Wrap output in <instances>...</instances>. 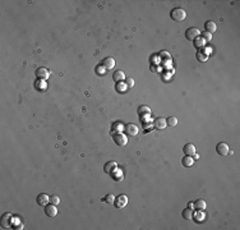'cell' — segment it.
I'll use <instances>...</instances> for the list:
<instances>
[{
  "label": "cell",
  "mask_w": 240,
  "mask_h": 230,
  "mask_svg": "<svg viewBox=\"0 0 240 230\" xmlns=\"http://www.w3.org/2000/svg\"><path fill=\"white\" fill-rule=\"evenodd\" d=\"M17 229H19V230H22V229H23V225H22V224H21V225H19V226H18V228H17Z\"/></svg>",
  "instance_id": "36"
},
{
  "label": "cell",
  "mask_w": 240,
  "mask_h": 230,
  "mask_svg": "<svg viewBox=\"0 0 240 230\" xmlns=\"http://www.w3.org/2000/svg\"><path fill=\"white\" fill-rule=\"evenodd\" d=\"M49 201H50V197H49L48 194H45V193L38 194V197H37V203H38L40 206H46V205H49Z\"/></svg>",
  "instance_id": "12"
},
{
  "label": "cell",
  "mask_w": 240,
  "mask_h": 230,
  "mask_svg": "<svg viewBox=\"0 0 240 230\" xmlns=\"http://www.w3.org/2000/svg\"><path fill=\"white\" fill-rule=\"evenodd\" d=\"M45 214L49 216V218H55L58 215V208H56V205H46L45 207Z\"/></svg>",
  "instance_id": "5"
},
{
  "label": "cell",
  "mask_w": 240,
  "mask_h": 230,
  "mask_svg": "<svg viewBox=\"0 0 240 230\" xmlns=\"http://www.w3.org/2000/svg\"><path fill=\"white\" fill-rule=\"evenodd\" d=\"M153 126H155V128H157V129H165L166 127H168V124H166L165 118H156L155 122H153Z\"/></svg>",
  "instance_id": "10"
},
{
  "label": "cell",
  "mask_w": 240,
  "mask_h": 230,
  "mask_svg": "<svg viewBox=\"0 0 240 230\" xmlns=\"http://www.w3.org/2000/svg\"><path fill=\"white\" fill-rule=\"evenodd\" d=\"M182 164H183V166H185V168H190L193 164H194V159H193L192 156H184L182 159Z\"/></svg>",
  "instance_id": "17"
},
{
  "label": "cell",
  "mask_w": 240,
  "mask_h": 230,
  "mask_svg": "<svg viewBox=\"0 0 240 230\" xmlns=\"http://www.w3.org/2000/svg\"><path fill=\"white\" fill-rule=\"evenodd\" d=\"M202 38V40L204 41V42H210L211 40H212V35L211 34H208V32H201V36H199Z\"/></svg>",
  "instance_id": "23"
},
{
  "label": "cell",
  "mask_w": 240,
  "mask_h": 230,
  "mask_svg": "<svg viewBox=\"0 0 240 230\" xmlns=\"http://www.w3.org/2000/svg\"><path fill=\"white\" fill-rule=\"evenodd\" d=\"M105 201L108 202V203H112V202H114V196H112V194L106 196V200H105Z\"/></svg>",
  "instance_id": "32"
},
{
  "label": "cell",
  "mask_w": 240,
  "mask_h": 230,
  "mask_svg": "<svg viewBox=\"0 0 240 230\" xmlns=\"http://www.w3.org/2000/svg\"><path fill=\"white\" fill-rule=\"evenodd\" d=\"M124 84L125 83H123V82H119V84H118V91H125L126 90V87H128V86H124Z\"/></svg>",
  "instance_id": "28"
},
{
  "label": "cell",
  "mask_w": 240,
  "mask_h": 230,
  "mask_svg": "<svg viewBox=\"0 0 240 230\" xmlns=\"http://www.w3.org/2000/svg\"><path fill=\"white\" fill-rule=\"evenodd\" d=\"M36 84H37V86H36L37 88H38V87H40V88H45V87H46V86H45L46 83L44 82V80H41V81H37V82H36Z\"/></svg>",
  "instance_id": "29"
},
{
  "label": "cell",
  "mask_w": 240,
  "mask_h": 230,
  "mask_svg": "<svg viewBox=\"0 0 240 230\" xmlns=\"http://www.w3.org/2000/svg\"><path fill=\"white\" fill-rule=\"evenodd\" d=\"M126 203H128V197H126L125 194H120L115 201V206L118 208H124L126 206Z\"/></svg>",
  "instance_id": "7"
},
{
  "label": "cell",
  "mask_w": 240,
  "mask_h": 230,
  "mask_svg": "<svg viewBox=\"0 0 240 230\" xmlns=\"http://www.w3.org/2000/svg\"><path fill=\"white\" fill-rule=\"evenodd\" d=\"M112 80H114L115 82H122V81H124L125 80V74H124V72L123 70H116L114 74H112Z\"/></svg>",
  "instance_id": "15"
},
{
  "label": "cell",
  "mask_w": 240,
  "mask_h": 230,
  "mask_svg": "<svg viewBox=\"0 0 240 230\" xmlns=\"http://www.w3.org/2000/svg\"><path fill=\"white\" fill-rule=\"evenodd\" d=\"M216 151L220 156H226L230 154V148H229V144L225 143V142H220L217 146H216Z\"/></svg>",
  "instance_id": "3"
},
{
  "label": "cell",
  "mask_w": 240,
  "mask_h": 230,
  "mask_svg": "<svg viewBox=\"0 0 240 230\" xmlns=\"http://www.w3.org/2000/svg\"><path fill=\"white\" fill-rule=\"evenodd\" d=\"M104 69H105L104 67H101V68L98 67V68H97V72H98V73H104Z\"/></svg>",
  "instance_id": "34"
},
{
  "label": "cell",
  "mask_w": 240,
  "mask_h": 230,
  "mask_svg": "<svg viewBox=\"0 0 240 230\" xmlns=\"http://www.w3.org/2000/svg\"><path fill=\"white\" fill-rule=\"evenodd\" d=\"M182 215H183V218H184L185 220H193V219H194V212H193L192 208H185V210H183Z\"/></svg>",
  "instance_id": "16"
},
{
  "label": "cell",
  "mask_w": 240,
  "mask_h": 230,
  "mask_svg": "<svg viewBox=\"0 0 240 230\" xmlns=\"http://www.w3.org/2000/svg\"><path fill=\"white\" fill-rule=\"evenodd\" d=\"M12 218H13V216H12L10 214H4V215H3V218H2V226H3L4 229H6V228L10 226Z\"/></svg>",
  "instance_id": "14"
},
{
  "label": "cell",
  "mask_w": 240,
  "mask_h": 230,
  "mask_svg": "<svg viewBox=\"0 0 240 230\" xmlns=\"http://www.w3.org/2000/svg\"><path fill=\"white\" fill-rule=\"evenodd\" d=\"M50 202L52 203V205H59L60 203V198L58 196H51L50 197Z\"/></svg>",
  "instance_id": "26"
},
{
  "label": "cell",
  "mask_w": 240,
  "mask_h": 230,
  "mask_svg": "<svg viewBox=\"0 0 240 230\" xmlns=\"http://www.w3.org/2000/svg\"><path fill=\"white\" fill-rule=\"evenodd\" d=\"M123 128H124V127H123V124H122V123H119V122H116V123H114V126H112L111 132H112V134L120 133V132H122V129H123Z\"/></svg>",
  "instance_id": "20"
},
{
  "label": "cell",
  "mask_w": 240,
  "mask_h": 230,
  "mask_svg": "<svg viewBox=\"0 0 240 230\" xmlns=\"http://www.w3.org/2000/svg\"><path fill=\"white\" fill-rule=\"evenodd\" d=\"M193 156H194V157H193V159H194V160L199 159V155H197V154H194V155H193Z\"/></svg>",
  "instance_id": "35"
},
{
  "label": "cell",
  "mask_w": 240,
  "mask_h": 230,
  "mask_svg": "<svg viewBox=\"0 0 240 230\" xmlns=\"http://www.w3.org/2000/svg\"><path fill=\"white\" fill-rule=\"evenodd\" d=\"M125 129V133L128 136H137L139 132V128L136 126V124H128V126L124 127Z\"/></svg>",
  "instance_id": "6"
},
{
  "label": "cell",
  "mask_w": 240,
  "mask_h": 230,
  "mask_svg": "<svg viewBox=\"0 0 240 230\" xmlns=\"http://www.w3.org/2000/svg\"><path fill=\"white\" fill-rule=\"evenodd\" d=\"M112 138H114V142L118 144V146H125V144L128 143V137L123 133H116V134L112 136Z\"/></svg>",
  "instance_id": "4"
},
{
  "label": "cell",
  "mask_w": 240,
  "mask_h": 230,
  "mask_svg": "<svg viewBox=\"0 0 240 230\" xmlns=\"http://www.w3.org/2000/svg\"><path fill=\"white\" fill-rule=\"evenodd\" d=\"M160 58H165V59H170V55L168 51H161L160 52Z\"/></svg>",
  "instance_id": "30"
},
{
  "label": "cell",
  "mask_w": 240,
  "mask_h": 230,
  "mask_svg": "<svg viewBox=\"0 0 240 230\" xmlns=\"http://www.w3.org/2000/svg\"><path fill=\"white\" fill-rule=\"evenodd\" d=\"M49 74H50V72L46 68H42V67L36 70V76H37L38 80H46V78L49 77Z\"/></svg>",
  "instance_id": "11"
},
{
  "label": "cell",
  "mask_w": 240,
  "mask_h": 230,
  "mask_svg": "<svg viewBox=\"0 0 240 230\" xmlns=\"http://www.w3.org/2000/svg\"><path fill=\"white\" fill-rule=\"evenodd\" d=\"M126 86L132 88L134 86V80H133V78H126Z\"/></svg>",
  "instance_id": "27"
},
{
  "label": "cell",
  "mask_w": 240,
  "mask_h": 230,
  "mask_svg": "<svg viewBox=\"0 0 240 230\" xmlns=\"http://www.w3.org/2000/svg\"><path fill=\"white\" fill-rule=\"evenodd\" d=\"M188 207L192 208V210H194V203H193V202H189V203H188Z\"/></svg>",
  "instance_id": "33"
},
{
  "label": "cell",
  "mask_w": 240,
  "mask_h": 230,
  "mask_svg": "<svg viewBox=\"0 0 240 230\" xmlns=\"http://www.w3.org/2000/svg\"><path fill=\"white\" fill-rule=\"evenodd\" d=\"M204 214L203 212H198V215H197V221H203L204 220Z\"/></svg>",
  "instance_id": "31"
},
{
  "label": "cell",
  "mask_w": 240,
  "mask_h": 230,
  "mask_svg": "<svg viewBox=\"0 0 240 230\" xmlns=\"http://www.w3.org/2000/svg\"><path fill=\"white\" fill-rule=\"evenodd\" d=\"M166 124H168V127H175L178 124L176 116H169L168 119H166Z\"/></svg>",
  "instance_id": "22"
},
{
  "label": "cell",
  "mask_w": 240,
  "mask_h": 230,
  "mask_svg": "<svg viewBox=\"0 0 240 230\" xmlns=\"http://www.w3.org/2000/svg\"><path fill=\"white\" fill-rule=\"evenodd\" d=\"M183 151L186 156H193L196 154V146L193 143H186L185 146L183 147Z\"/></svg>",
  "instance_id": "9"
},
{
  "label": "cell",
  "mask_w": 240,
  "mask_h": 230,
  "mask_svg": "<svg viewBox=\"0 0 240 230\" xmlns=\"http://www.w3.org/2000/svg\"><path fill=\"white\" fill-rule=\"evenodd\" d=\"M204 28H206V32H208V34H213V32H216V30H217V26H216V23L213 22V21H207L204 23Z\"/></svg>",
  "instance_id": "13"
},
{
  "label": "cell",
  "mask_w": 240,
  "mask_h": 230,
  "mask_svg": "<svg viewBox=\"0 0 240 230\" xmlns=\"http://www.w3.org/2000/svg\"><path fill=\"white\" fill-rule=\"evenodd\" d=\"M138 114L139 115H150L151 109L148 106H146V105H142V106H139V109H138Z\"/></svg>",
  "instance_id": "21"
},
{
  "label": "cell",
  "mask_w": 240,
  "mask_h": 230,
  "mask_svg": "<svg viewBox=\"0 0 240 230\" xmlns=\"http://www.w3.org/2000/svg\"><path fill=\"white\" fill-rule=\"evenodd\" d=\"M199 36H201V31L196 27H190L185 31V37H186V40H189V41H194Z\"/></svg>",
  "instance_id": "2"
},
{
  "label": "cell",
  "mask_w": 240,
  "mask_h": 230,
  "mask_svg": "<svg viewBox=\"0 0 240 230\" xmlns=\"http://www.w3.org/2000/svg\"><path fill=\"white\" fill-rule=\"evenodd\" d=\"M206 207H207V205H206V201L203 200H197L194 202V208H197L198 211H203V210H206Z\"/></svg>",
  "instance_id": "19"
},
{
  "label": "cell",
  "mask_w": 240,
  "mask_h": 230,
  "mask_svg": "<svg viewBox=\"0 0 240 230\" xmlns=\"http://www.w3.org/2000/svg\"><path fill=\"white\" fill-rule=\"evenodd\" d=\"M118 168H116V162H114V161H109V162H106V165H105V173H108V174H110V173H112L114 170H116Z\"/></svg>",
  "instance_id": "18"
},
{
  "label": "cell",
  "mask_w": 240,
  "mask_h": 230,
  "mask_svg": "<svg viewBox=\"0 0 240 230\" xmlns=\"http://www.w3.org/2000/svg\"><path fill=\"white\" fill-rule=\"evenodd\" d=\"M194 42H196V46H197V48H203V46H204V44H206V42L202 40L201 37L196 38V40H194Z\"/></svg>",
  "instance_id": "25"
},
{
  "label": "cell",
  "mask_w": 240,
  "mask_h": 230,
  "mask_svg": "<svg viewBox=\"0 0 240 230\" xmlns=\"http://www.w3.org/2000/svg\"><path fill=\"white\" fill-rule=\"evenodd\" d=\"M170 17H171L172 21H175V22H182V21H184V19L186 18V13H185V10L182 9V8H175V9L171 10Z\"/></svg>",
  "instance_id": "1"
},
{
  "label": "cell",
  "mask_w": 240,
  "mask_h": 230,
  "mask_svg": "<svg viewBox=\"0 0 240 230\" xmlns=\"http://www.w3.org/2000/svg\"><path fill=\"white\" fill-rule=\"evenodd\" d=\"M101 67H104L105 69H112V68L115 67V60H114V58H110V56L105 58L104 60L101 62Z\"/></svg>",
  "instance_id": "8"
},
{
  "label": "cell",
  "mask_w": 240,
  "mask_h": 230,
  "mask_svg": "<svg viewBox=\"0 0 240 230\" xmlns=\"http://www.w3.org/2000/svg\"><path fill=\"white\" fill-rule=\"evenodd\" d=\"M197 59L199 62H206L208 59V54H202V52H198L197 54Z\"/></svg>",
  "instance_id": "24"
}]
</instances>
